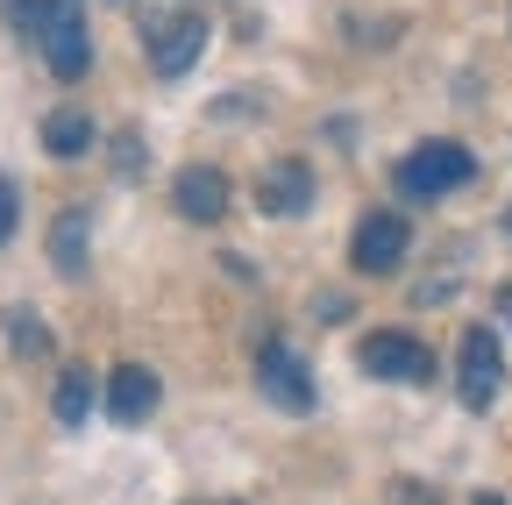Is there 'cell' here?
<instances>
[{"label":"cell","mask_w":512,"mask_h":505,"mask_svg":"<svg viewBox=\"0 0 512 505\" xmlns=\"http://www.w3.org/2000/svg\"><path fill=\"white\" fill-rule=\"evenodd\" d=\"M470 178H477V157L463 143H420L399 164V193L406 200H441V193H456V185H470Z\"/></svg>","instance_id":"obj_1"},{"label":"cell","mask_w":512,"mask_h":505,"mask_svg":"<svg viewBox=\"0 0 512 505\" xmlns=\"http://www.w3.org/2000/svg\"><path fill=\"white\" fill-rule=\"evenodd\" d=\"M456 392L470 413H491L498 392H505V349L491 328H463V349H456Z\"/></svg>","instance_id":"obj_2"},{"label":"cell","mask_w":512,"mask_h":505,"mask_svg":"<svg viewBox=\"0 0 512 505\" xmlns=\"http://www.w3.org/2000/svg\"><path fill=\"white\" fill-rule=\"evenodd\" d=\"M406 242H413L406 214H392V207H377V214H363V221H356V242H349V264H356L363 278H384V271H399V264H406Z\"/></svg>","instance_id":"obj_3"},{"label":"cell","mask_w":512,"mask_h":505,"mask_svg":"<svg viewBox=\"0 0 512 505\" xmlns=\"http://www.w3.org/2000/svg\"><path fill=\"white\" fill-rule=\"evenodd\" d=\"M363 370L370 377H384V385H427L434 377V356H427V342L420 335H399V328H384V335H363Z\"/></svg>","instance_id":"obj_4"},{"label":"cell","mask_w":512,"mask_h":505,"mask_svg":"<svg viewBox=\"0 0 512 505\" xmlns=\"http://www.w3.org/2000/svg\"><path fill=\"white\" fill-rule=\"evenodd\" d=\"M200 50H207V22L192 15V8L157 15V22H150V72H157V79L192 72V65H200Z\"/></svg>","instance_id":"obj_5"},{"label":"cell","mask_w":512,"mask_h":505,"mask_svg":"<svg viewBox=\"0 0 512 505\" xmlns=\"http://www.w3.org/2000/svg\"><path fill=\"white\" fill-rule=\"evenodd\" d=\"M43 65L57 72V79H86V65H93V43H86V15H79V0H57V15L43 22Z\"/></svg>","instance_id":"obj_6"},{"label":"cell","mask_w":512,"mask_h":505,"mask_svg":"<svg viewBox=\"0 0 512 505\" xmlns=\"http://www.w3.org/2000/svg\"><path fill=\"white\" fill-rule=\"evenodd\" d=\"M256 385H264V399L285 406V413H313V370L285 342H264V356H256Z\"/></svg>","instance_id":"obj_7"},{"label":"cell","mask_w":512,"mask_h":505,"mask_svg":"<svg viewBox=\"0 0 512 505\" xmlns=\"http://www.w3.org/2000/svg\"><path fill=\"white\" fill-rule=\"evenodd\" d=\"M256 207L264 214H306L313 207V164H299V157H278L264 178H256Z\"/></svg>","instance_id":"obj_8"},{"label":"cell","mask_w":512,"mask_h":505,"mask_svg":"<svg viewBox=\"0 0 512 505\" xmlns=\"http://www.w3.org/2000/svg\"><path fill=\"white\" fill-rule=\"evenodd\" d=\"M171 200H178L185 221H221V214H228V178H221L214 164H185L178 185H171Z\"/></svg>","instance_id":"obj_9"},{"label":"cell","mask_w":512,"mask_h":505,"mask_svg":"<svg viewBox=\"0 0 512 505\" xmlns=\"http://www.w3.org/2000/svg\"><path fill=\"white\" fill-rule=\"evenodd\" d=\"M107 413H114L121 427L150 420V413H157V370H143V363H121V370H107Z\"/></svg>","instance_id":"obj_10"},{"label":"cell","mask_w":512,"mask_h":505,"mask_svg":"<svg viewBox=\"0 0 512 505\" xmlns=\"http://www.w3.org/2000/svg\"><path fill=\"white\" fill-rule=\"evenodd\" d=\"M86 235H93V214H86V207H64V214L50 221V257H57L64 278L86 271Z\"/></svg>","instance_id":"obj_11"},{"label":"cell","mask_w":512,"mask_h":505,"mask_svg":"<svg viewBox=\"0 0 512 505\" xmlns=\"http://www.w3.org/2000/svg\"><path fill=\"white\" fill-rule=\"evenodd\" d=\"M43 150H50V157H86V150H93V121H86L79 107L43 114Z\"/></svg>","instance_id":"obj_12"},{"label":"cell","mask_w":512,"mask_h":505,"mask_svg":"<svg viewBox=\"0 0 512 505\" xmlns=\"http://www.w3.org/2000/svg\"><path fill=\"white\" fill-rule=\"evenodd\" d=\"M50 413H57L64 427H79V420L93 413V370H79V363L64 370V377H57V392H50Z\"/></svg>","instance_id":"obj_13"},{"label":"cell","mask_w":512,"mask_h":505,"mask_svg":"<svg viewBox=\"0 0 512 505\" xmlns=\"http://www.w3.org/2000/svg\"><path fill=\"white\" fill-rule=\"evenodd\" d=\"M8 342H15V356H43V349H50V328L36 321L29 306H15V313H8Z\"/></svg>","instance_id":"obj_14"},{"label":"cell","mask_w":512,"mask_h":505,"mask_svg":"<svg viewBox=\"0 0 512 505\" xmlns=\"http://www.w3.org/2000/svg\"><path fill=\"white\" fill-rule=\"evenodd\" d=\"M8 15H15L22 36H43V22L57 15V0H8Z\"/></svg>","instance_id":"obj_15"},{"label":"cell","mask_w":512,"mask_h":505,"mask_svg":"<svg viewBox=\"0 0 512 505\" xmlns=\"http://www.w3.org/2000/svg\"><path fill=\"white\" fill-rule=\"evenodd\" d=\"M15 221H22V193H15V178L0 171V242L15 235Z\"/></svg>","instance_id":"obj_16"},{"label":"cell","mask_w":512,"mask_h":505,"mask_svg":"<svg viewBox=\"0 0 512 505\" xmlns=\"http://www.w3.org/2000/svg\"><path fill=\"white\" fill-rule=\"evenodd\" d=\"M114 164L136 178V171H143V143H136V136H121V143H114Z\"/></svg>","instance_id":"obj_17"},{"label":"cell","mask_w":512,"mask_h":505,"mask_svg":"<svg viewBox=\"0 0 512 505\" xmlns=\"http://www.w3.org/2000/svg\"><path fill=\"white\" fill-rule=\"evenodd\" d=\"M392 505H434V491H427V484H399V498H392Z\"/></svg>","instance_id":"obj_18"},{"label":"cell","mask_w":512,"mask_h":505,"mask_svg":"<svg viewBox=\"0 0 512 505\" xmlns=\"http://www.w3.org/2000/svg\"><path fill=\"white\" fill-rule=\"evenodd\" d=\"M477 505H505V498H498V491H477Z\"/></svg>","instance_id":"obj_19"},{"label":"cell","mask_w":512,"mask_h":505,"mask_svg":"<svg viewBox=\"0 0 512 505\" xmlns=\"http://www.w3.org/2000/svg\"><path fill=\"white\" fill-rule=\"evenodd\" d=\"M498 306H505V313H512V292H505V299H498Z\"/></svg>","instance_id":"obj_20"},{"label":"cell","mask_w":512,"mask_h":505,"mask_svg":"<svg viewBox=\"0 0 512 505\" xmlns=\"http://www.w3.org/2000/svg\"><path fill=\"white\" fill-rule=\"evenodd\" d=\"M505 235H512V214H505Z\"/></svg>","instance_id":"obj_21"}]
</instances>
